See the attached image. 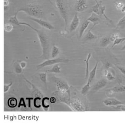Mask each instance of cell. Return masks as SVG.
<instances>
[{"label":"cell","instance_id":"83f0119b","mask_svg":"<svg viewBox=\"0 0 125 134\" xmlns=\"http://www.w3.org/2000/svg\"><path fill=\"white\" fill-rule=\"evenodd\" d=\"M118 29L121 30H124L125 28V15L120 19L116 25Z\"/></svg>","mask_w":125,"mask_h":134},{"label":"cell","instance_id":"44dd1931","mask_svg":"<svg viewBox=\"0 0 125 134\" xmlns=\"http://www.w3.org/2000/svg\"><path fill=\"white\" fill-rule=\"evenodd\" d=\"M13 69H14V71L15 72V73L16 74H18V75H20V74H21L22 72V68L21 67L20 63H19L17 61H15L14 62H13Z\"/></svg>","mask_w":125,"mask_h":134},{"label":"cell","instance_id":"b9f144b4","mask_svg":"<svg viewBox=\"0 0 125 134\" xmlns=\"http://www.w3.org/2000/svg\"><path fill=\"white\" fill-rule=\"evenodd\" d=\"M26 99L29 101V103H28V104H29V106H28L29 108H30V109H32L31 106V100L33 99V97H26Z\"/></svg>","mask_w":125,"mask_h":134},{"label":"cell","instance_id":"9c48e42d","mask_svg":"<svg viewBox=\"0 0 125 134\" xmlns=\"http://www.w3.org/2000/svg\"><path fill=\"white\" fill-rule=\"evenodd\" d=\"M29 18L34 22L36 23L39 25H40L41 26H42L43 27H44L48 30H52L55 29L54 27L50 23L46 21H44V20H42L40 18H34L32 17H30Z\"/></svg>","mask_w":125,"mask_h":134},{"label":"cell","instance_id":"7a4b0ae2","mask_svg":"<svg viewBox=\"0 0 125 134\" xmlns=\"http://www.w3.org/2000/svg\"><path fill=\"white\" fill-rule=\"evenodd\" d=\"M20 25H25L29 26L37 34L42 49V55L40 57H42L44 59H49L50 51V42L47 34L43 30H38L31 26L29 24L25 22H21Z\"/></svg>","mask_w":125,"mask_h":134},{"label":"cell","instance_id":"60d3db41","mask_svg":"<svg viewBox=\"0 0 125 134\" xmlns=\"http://www.w3.org/2000/svg\"><path fill=\"white\" fill-rule=\"evenodd\" d=\"M112 64L109 61H107L105 64V66H104L105 68L107 70L109 69V68H110L111 67H112Z\"/></svg>","mask_w":125,"mask_h":134},{"label":"cell","instance_id":"cb8c5ba5","mask_svg":"<svg viewBox=\"0 0 125 134\" xmlns=\"http://www.w3.org/2000/svg\"><path fill=\"white\" fill-rule=\"evenodd\" d=\"M92 56L91 53H89L87 56V58L86 59L84 60V61L86 64V75H85V79H87L88 78V75H89V71H88V67H89V61Z\"/></svg>","mask_w":125,"mask_h":134},{"label":"cell","instance_id":"f6af8a7d","mask_svg":"<svg viewBox=\"0 0 125 134\" xmlns=\"http://www.w3.org/2000/svg\"><path fill=\"white\" fill-rule=\"evenodd\" d=\"M60 34L62 35H65L66 34V30H63V31H60Z\"/></svg>","mask_w":125,"mask_h":134},{"label":"cell","instance_id":"ee69618b","mask_svg":"<svg viewBox=\"0 0 125 134\" xmlns=\"http://www.w3.org/2000/svg\"><path fill=\"white\" fill-rule=\"evenodd\" d=\"M49 101L51 103H55V102H56V98L54 97H50L49 98Z\"/></svg>","mask_w":125,"mask_h":134},{"label":"cell","instance_id":"6da1fadb","mask_svg":"<svg viewBox=\"0 0 125 134\" xmlns=\"http://www.w3.org/2000/svg\"><path fill=\"white\" fill-rule=\"evenodd\" d=\"M74 93V94L72 96L70 93V97L67 105L73 111L78 112L88 110L89 103L85 96L82 95L80 93H78L77 90H75Z\"/></svg>","mask_w":125,"mask_h":134},{"label":"cell","instance_id":"4dcf8cb0","mask_svg":"<svg viewBox=\"0 0 125 134\" xmlns=\"http://www.w3.org/2000/svg\"><path fill=\"white\" fill-rule=\"evenodd\" d=\"M115 111H125V105L123 104L118 105L116 106H112L111 107Z\"/></svg>","mask_w":125,"mask_h":134},{"label":"cell","instance_id":"8992f818","mask_svg":"<svg viewBox=\"0 0 125 134\" xmlns=\"http://www.w3.org/2000/svg\"><path fill=\"white\" fill-rule=\"evenodd\" d=\"M54 83L57 88V91L62 94H66L70 92V86L64 79L60 78H55Z\"/></svg>","mask_w":125,"mask_h":134},{"label":"cell","instance_id":"5b68a950","mask_svg":"<svg viewBox=\"0 0 125 134\" xmlns=\"http://www.w3.org/2000/svg\"><path fill=\"white\" fill-rule=\"evenodd\" d=\"M69 62V60L65 57H59L57 58L48 59L45 60L43 63L38 65L37 66V70H40L42 68L47 66L54 65L56 64L67 63Z\"/></svg>","mask_w":125,"mask_h":134},{"label":"cell","instance_id":"74e56055","mask_svg":"<svg viewBox=\"0 0 125 134\" xmlns=\"http://www.w3.org/2000/svg\"><path fill=\"white\" fill-rule=\"evenodd\" d=\"M9 4V2L8 0H4V11H6L8 10Z\"/></svg>","mask_w":125,"mask_h":134},{"label":"cell","instance_id":"c3c4849f","mask_svg":"<svg viewBox=\"0 0 125 134\" xmlns=\"http://www.w3.org/2000/svg\"><path fill=\"white\" fill-rule=\"evenodd\" d=\"M48 1H49V2H50V3H51V4H52V1H50V0H48Z\"/></svg>","mask_w":125,"mask_h":134},{"label":"cell","instance_id":"7c38bea8","mask_svg":"<svg viewBox=\"0 0 125 134\" xmlns=\"http://www.w3.org/2000/svg\"><path fill=\"white\" fill-rule=\"evenodd\" d=\"M88 6L87 0H77L75 5V10L77 12H83L87 9Z\"/></svg>","mask_w":125,"mask_h":134},{"label":"cell","instance_id":"30bf717a","mask_svg":"<svg viewBox=\"0 0 125 134\" xmlns=\"http://www.w3.org/2000/svg\"><path fill=\"white\" fill-rule=\"evenodd\" d=\"M103 103L106 106L110 107L116 106L118 105L124 104V103L118 100L117 99L113 97H108L107 98H106L103 101Z\"/></svg>","mask_w":125,"mask_h":134},{"label":"cell","instance_id":"681fc988","mask_svg":"<svg viewBox=\"0 0 125 134\" xmlns=\"http://www.w3.org/2000/svg\"><path fill=\"white\" fill-rule=\"evenodd\" d=\"M95 1H97V0H95Z\"/></svg>","mask_w":125,"mask_h":134},{"label":"cell","instance_id":"8fae6325","mask_svg":"<svg viewBox=\"0 0 125 134\" xmlns=\"http://www.w3.org/2000/svg\"><path fill=\"white\" fill-rule=\"evenodd\" d=\"M107 84V79L105 78H102L99 81H98L93 86L92 91L94 92H96L104 88H105Z\"/></svg>","mask_w":125,"mask_h":134},{"label":"cell","instance_id":"5bb4252c","mask_svg":"<svg viewBox=\"0 0 125 134\" xmlns=\"http://www.w3.org/2000/svg\"><path fill=\"white\" fill-rule=\"evenodd\" d=\"M87 20L88 21H89L90 22L93 23V26L89 29L90 30H92L96 26L98 25L100 23V19L98 17V15L96 14L95 13H94L93 12H92V14Z\"/></svg>","mask_w":125,"mask_h":134},{"label":"cell","instance_id":"836d02e7","mask_svg":"<svg viewBox=\"0 0 125 134\" xmlns=\"http://www.w3.org/2000/svg\"><path fill=\"white\" fill-rule=\"evenodd\" d=\"M106 78L107 79L108 81H113V80H114L115 78L114 76V75H112V74L108 71L107 72V74L106 75Z\"/></svg>","mask_w":125,"mask_h":134},{"label":"cell","instance_id":"52a82bcc","mask_svg":"<svg viewBox=\"0 0 125 134\" xmlns=\"http://www.w3.org/2000/svg\"><path fill=\"white\" fill-rule=\"evenodd\" d=\"M96 2V4L95 5H93L92 8V12L95 13L97 15L103 16L107 21L110 23L111 24H113L112 21L110 19H109L105 13V11L106 10V7L103 6L102 4H99L97 1Z\"/></svg>","mask_w":125,"mask_h":134},{"label":"cell","instance_id":"8d00e7d4","mask_svg":"<svg viewBox=\"0 0 125 134\" xmlns=\"http://www.w3.org/2000/svg\"><path fill=\"white\" fill-rule=\"evenodd\" d=\"M119 37H120V36H119V34H113L112 35H111L110 37V40L111 42H114L115 39Z\"/></svg>","mask_w":125,"mask_h":134},{"label":"cell","instance_id":"ab89813d","mask_svg":"<svg viewBox=\"0 0 125 134\" xmlns=\"http://www.w3.org/2000/svg\"><path fill=\"white\" fill-rule=\"evenodd\" d=\"M123 5H124V4H123L122 2H117L115 4V7L118 9H121L123 7Z\"/></svg>","mask_w":125,"mask_h":134},{"label":"cell","instance_id":"277c9868","mask_svg":"<svg viewBox=\"0 0 125 134\" xmlns=\"http://www.w3.org/2000/svg\"><path fill=\"white\" fill-rule=\"evenodd\" d=\"M55 3L60 14L65 22V29L66 30L69 22V11L66 4L62 0H55Z\"/></svg>","mask_w":125,"mask_h":134},{"label":"cell","instance_id":"9a60e30c","mask_svg":"<svg viewBox=\"0 0 125 134\" xmlns=\"http://www.w3.org/2000/svg\"><path fill=\"white\" fill-rule=\"evenodd\" d=\"M23 78H24L26 81L28 83H29L30 85L32 87V93H33V95L35 97H41V98H42L43 97V93H42L35 86H34L32 83H31V82H30L29 80H28L27 79H26V78H25L24 76H23Z\"/></svg>","mask_w":125,"mask_h":134},{"label":"cell","instance_id":"f546056e","mask_svg":"<svg viewBox=\"0 0 125 134\" xmlns=\"http://www.w3.org/2000/svg\"><path fill=\"white\" fill-rule=\"evenodd\" d=\"M125 41V37L123 38H118L116 39H115L113 42V44L111 48H113L114 46H115L116 45H119L120 44H121L122 43H123V42Z\"/></svg>","mask_w":125,"mask_h":134},{"label":"cell","instance_id":"d590c367","mask_svg":"<svg viewBox=\"0 0 125 134\" xmlns=\"http://www.w3.org/2000/svg\"><path fill=\"white\" fill-rule=\"evenodd\" d=\"M21 106H23L25 108L26 107V102H25V101L24 100V98L23 97H21V99L20 100V102L19 103L18 106V108H20Z\"/></svg>","mask_w":125,"mask_h":134},{"label":"cell","instance_id":"ffe728a7","mask_svg":"<svg viewBox=\"0 0 125 134\" xmlns=\"http://www.w3.org/2000/svg\"><path fill=\"white\" fill-rule=\"evenodd\" d=\"M61 67H60L59 64H56L53 65L51 69L48 70L46 71L47 72L54 73V74H60L61 72Z\"/></svg>","mask_w":125,"mask_h":134},{"label":"cell","instance_id":"ba28073f","mask_svg":"<svg viewBox=\"0 0 125 134\" xmlns=\"http://www.w3.org/2000/svg\"><path fill=\"white\" fill-rule=\"evenodd\" d=\"M125 92V85L122 84H119L114 87L106 90V94L108 97H112L117 93Z\"/></svg>","mask_w":125,"mask_h":134},{"label":"cell","instance_id":"f35d334b","mask_svg":"<svg viewBox=\"0 0 125 134\" xmlns=\"http://www.w3.org/2000/svg\"><path fill=\"white\" fill-rule=\"evenodd\" d=\"M116 66L117 67L118 69L121 72L122 74H123V75H125V67L116 65Z\"/></svg>","mask_w":125,"mask_h":134},{"label":"cell","instance_id":"2e32d148","mask_svg":"<svg viewBox=\"0 0 125 134\" xmlns=\"http://www.w3.org/2000/svg\"><path fill=\"white\" fill-rule=\"evenodd\" d=\"M90 23V22L89 21H88L87 20H86L81 24V26L79 30V37L80 39H81V38L82 37L83 34L85 32V30L88 28Z\"/></svg>","mask_w":125,"mask_h":134},{"label":"cell","instance_id":"d6986e66","mask_svg":"<svg viewBox=\"0 0 125 134\" xmlns=\"http://www.w3.org/2000/svg\"><path fill=\"white\" fill-rule=\"evenodd\" d=\"M96 38H97V36L92 33L91 31V30H89L88 32L85 34V36L83 38V40L84 41H90L96 39Z\"/></svg>","mask_w":125,"mask_h":134},{"label":"cell","instance_id":"603a6c76","mask_svg":"<svg viewBox=\"0 0 125 134\" xmlns=\"http://www.w3.org/2000/svg\"><path fill=\"white\" fill-rule=\"evenodd\" d=\"M60 53V48L54 45L52 47V51H51V57L52 58H55L59 55Z\"/></svg>","mask_w":125,"mask_h":134},{"label":"cell","instance_id":"e575fe53","mask_svg":"<svg viewBox=\"0 0 125 134\" xmlns=\"http://www.w3.org/2000/svg\"><path fill=\"white\" fill-rule=\"evenodd\" d=\"M12 85H13V82H10L8 84H4V93H5L8 92V91H9V88L11 87V86H12Z\"/></svg>","mask_w":125,"mask_h":134},{"label":"cell","instance_id":"7402d4cb","mask_svg":"<svg viewBox=\"0 0 125 134\" xmlns=\"http://www.w3.org/2000/svg\"><path fill=\"white\" fill-rule=\"evenodd\" d=\"M49 100V98L47 97H44L42 100L41 102V106L42 107V108L43 109V110L44 111H48L50 107V105L48 104L47 103V101Z\"/></svg>","mask_w":125,"mask_h":134},{"label":"cell","instance_id":"4fadbf2b","mask_svg":"<svg viewBox=\"0 0 125 134\" xmlns=\"http://www.w3.org/2000/svg\"><path fill=\"white\" fill-rule=\"evenodd\" d=\"M80 24V19L78 16L77 13H75L73 18L70 23V31L72 32L78 28Z\"/></svg>","mask_w":125,"mask_h":134},{"label":"cell","instance_id":"e0dca14e","mask_svg":"<svg viewBox=\"0 0 125 134\" xmlns=\"http://www.w3.org/2000/svg\"><path fill=\"white\" fill-rule=\"evenodd\" d=\"M98 64H99V62L97 61L96 63L95 66H94V68L92 69V70L90 71V72L89 73L88 82H89L90 83H91V82H92L93 79L95 77L96 71H97Z\"/></svg>","mask_w":125,"mask_h":134},{"label":"cell","instance_id":"7bdbcfd3","mask_svg":"<svg viewBox=\"0 0 125 134\" xmlns=\"http://www.w3.org/2000/svg\"><path fill=\"white\" fill-rule=\"evenodd\" d=\"M20 65L22 69H24L26 68V63L25 61H22L20 63Z\"/></svg>","mask_w":125,"mask_h":134},{"label":"cell","instance_id":"7dc6e473","mask_svg":"<svg viewBox=\"0 0 125 134\" xmlns=\"http://www.w3.org/2000/svg\"><path fill=\"white\" fill-rule=\"evenodd\" d=\"M122 51H123V50H125V45L123 47V48H121Z\"/></svg>","mask_w":125,"mask_h":134},{"label":"cell","instance_id":"d4e9b609","mask_svg":"<svg viewBox=\"0 0 125 134\" xmlns=\"http://www.w3.org/2000/svg\"><path fill=\"white\" fill-rule=\"evenodd\" d=\"M90 89V83L89 82H88L85 85L82 87L80 93L82 95L85 96L88 93Z\"/></svg>","mask_w":125,"mask_h":134},{"label":"cell","instance_id":"d6a6232c","mask_svg":"<svg viewBox=\"0 0 125 134\" xmlns=\"http://www.w3.org/2000/svg\"><path fill=\"white\" fill-rule=\"evenodd\" d=\"M13 29V26L11 24L7 23L4 25V30L6 32H11Z\"/></svg>","mask_w":125,"mask_h":134},{"label":"cell","instance_id":"484cf974","mask_svg":"<svg viewBox=\"0 0 125 134\" xmlns=\"http://www.w3.org/2000/svg\"><path fill=\"white\" fill-rule=\"evenodd\" d=\"M38 77L41 81L43 82L46 86H47V72H41L38 74Z\"/></svg>","mask_w":125,"mask_h":134},{"label":"cell","instance_id":"ac0fdd59","mask_svg":"<svg viewBox=\"0 0 125 134\" xmlns=\"http://www.w3.org/2000/svg\"><path fill=\"white\" fill-rule=\"evenodd\" d=\"M110 38L109 36H105L102 38L100 41V46L101 47L105 48L110 45Z\"/></svg>","mask_w":125,"mask_h":134},{"label":"cell","instance_id":"f1b7e54d","mask_svg":"<svg viewBox=\"0 0 125 134\" xmlns=\"http://www.w3.org/2000/svg\"><path fill=\"white\" fill-rule=\"evenodd\" d=\"M8 103L9 107L11 108H15L17 105V100L15 98L11 97L8 99Z\"/></svg>","mask_w":125,"mask_h":134},{"label":"cell","instance_id":"4316f807","mask_svg":"<svg viewBox=\"0 0 125 134\" xmlns=\"http://www.w3.org/2000/svg\"><path fill=\"white\" fill-rule=\"evenodd\" d=\"M18 13L16 12L15 13V14L14 15V16H13V17H11L9 19L8 21L10 23H11V24H14V25H16L17 26H19L20 22L19 21L18 19L17 18V14H18Z\"/></svg>","mask_w":125,"mask_h":134},{"label":"cell","instance_id":"bcb514c9","mask_svg":"<svg viewBox=\"0 0 125 134\" xmlns=\"http://www.w3.org/2000/svg\"><path fill=\"white\" fill-rule=\"evenodd\" d=\"M122 12H125V4H124L123 7H122L121 9H120Z\"/></svg>","mask_w":125,"mask_h":134},{"label":"cell","instance_id":"1f68e13d","mask_svg":"<svg viewBox=\"0 0 125 134\" xmlns=\"http://www.w3.org/2000/svg\"><path fill=\"white\" fill-rule=\"evenodd\" d=\"M39 101H41V98L39 97H36L34 100V106L36 108H40L41 107V102H38Z\"/></svg>","mask_w":125,"mask_h":134},{"label":"cell","instance_id":"3957f363","mask_svg":"<svg viewBox=\"0 0 125 134\" xmlns=\"http://www.w3.org/2000/svg\"><path fill=\"white\" fill-rule=\"evenodd\" d=\"M21 11L25 12L31 17L37 18H40L44 14L43 10L40 5L33 3L27 4L24 8H21L17 12L19 13Z\"/></svg>","mask_w":125,"mask_h":134}]
</instances>
